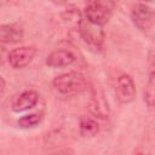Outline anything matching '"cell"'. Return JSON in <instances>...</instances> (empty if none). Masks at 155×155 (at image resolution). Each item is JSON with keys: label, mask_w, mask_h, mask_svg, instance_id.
Here are the masks:
<instances>
[{"label": "cell", "mask_w": 155, "mask_h": 155, "mask_svg": "<svg viewBox=\"0 0 155 155\" xmlns=\"http://www.w3.org/2000/svg\"><path fill=\"white\" fill-rule=\"evenodd\" d=\"M76 57L70 50L65 48H58L52 51L47 58H46V64L51 68H64L75 62Z\"/></svg>", "instance_id": "obj_9"}, {"label": "cell", "mask_w": 155, "mask_h": 155, "mask_svg": "<svg viewBox=\"0 0 155 155\" xmlns=\"http://www.w3.org/2000/svg\"><path fill=\"white\" fill-rule=\"evenodd\" d=\"M23 39V29L16 24H2L0 27V40L2 44H15Z\"/></svg>", "instance_id": "obj_10"}, {"label": "cell", "mask_w": 155, "mask_h": 155, "mask_svg": "<svg viewBox=\"0 0 155 155\" xmlns=\"http://www.w3.org/2000/svg\"><path fill=\"white\" fill-rule=\"evenodd\" d=\"M63 19L67 25L71 27V28H75L79 30L84 18L81 16V12L78 10V8H67L64 12H63Z\"/></svg>", "instance_id": "obj_13"}, {"label": "cell", "mask_w": 155, "mask_h": 155, "mask_svg": "<svg viewBox=\"0 0 155 155\" xmlns=\"http://www.w3.org/2000/svg\"><path fill=\"white\" fill-rule=\"evenodd\" d=\"M0 84H1V94H4V92H5V80H4V78H0Z\"/></svg>", "instance_id": "obj_16"}, {"label": "cell", "mask_w": 155, "mask_h": 155, "mask_svg": "<svg viewBox=\"0 0 155 155\" xmlns=\"http://www.w3.org/2000/svg\"><path fill=\"white\" fill-rule=\"evenodd\" d=\"M116 98L122 104L131 103L136 97V84L131 75L122 74L117 78L116 87H115Z\"/></svg>", "instance_id": "obj_4"}, {"label": "cell", "mask_w": 155, "mask_h": 155, "mask_svg": "<svg viewBox=\"0 0 155 155\" xmlns=\"http://www.w3.org/2000/svg\"><path fill=\"white\" fill-rule=\"evenodd\" d=\"M42 116L41 114H38V113H33V114H27L22 117L18 119L17 124L19 127L22 128H30V127H34L36 126L40 121H41Z\"/></svg>", "instance_id": "obj_14"}, {"label": "cell", "mask_w": 155, "mask_h": 155, "mask_svg": "<svg viewBox=\"0 0 155 155\" xmlns=\"http://www.w3.org/2000/svg\"><path fill=\"white\" fill-rule=\"evenodd\" d=\"M134 155H142V154H134Z\"/></svg>", "instance_id": "obj_17"}, {"label": "cell", "mask_w": 155, "mask_h": 155, "mask_svg": "<svg viewBox=\"0 0 155 155\" xmlns=\"http://www.w3.org/2000/svg\"><path fill=\"white\" fill-rule=\"evenodd\" d=\"M114 7H115V2L113 1H107V0L91 1L85 7V19L102 27L109 22Z\"/></svg>", "instance_id": "obj_2"}, {"label": "cell", "mask_w": 155, "mask_h": 155, "mask_svg": "<svg viewBox=\"0 0 155 155\" xmlns=\"http://www.w3.org/2000/svg\"><path fill=\"white\" fill-rule=\"evenodd\" d=\"M149 65H150V70L155 71V50H151L149 52Z\"/></svg>", "instance_id": "obj_15"}, {"label": "cell", "mask_w": 155, "mask_h": 155, "mask_svg": "<svg viewBox=\"0 0 155 155\" xmlns=\"http://www.w3.org/2000/svg\"><path fill=\"white\" fill-rule=\"evenodd\" d=\"M53 87L62 94L75 96L88 90V81L78 71H69L61 74L53 79Z\"/></svg>", "instance_id": "obj_1"}, {"label": "cell", "mask_w": 155, "mask_h": 155, "mask_svg": "<svg viewBox=\"0 0 155 155\" xmlns=\"http://www.w3.org/2000/svg\"><path fill=\"white\" fill-rule=\"evenodd\" d=\"M88 109L92 115H94L98 119L105 120L110 115V107L109 103L104 96V93L101 90L93 88L91 92L90 102H88Z\"/></svg>", "instance_id": "obj_5"}, {"label": "cell", "mask_w": 155, "mask_h": 155, "mask_svg": "<svg viewBox=\"0 0 155 155\" xmlns=\"http://www.w3.org/2000/svg\"><path fill=\"white\" fill-rule=\"evenodd\" d=\"M144 102L149 108L155 107V71L150 70L145 91H144Z\"/></svg>", "instance_id": "obj_12"}, {"label": "cell", "mask_w": 155, "mask_h": 155, "mask_svg": "<svg viewBox=\"0 0 155 155\" xmlns=\"http://www.w3.org/2000/svg\"><path fill=\"white\" fill-rule=\"evenodd\" d=\"M131 18L134 25L143 31L149 30L154 24V12L149 6L144 4H137L133 7L131 12Z\"/></svg>", "instance_id": "obj_7"}, {"label": "cell", "mask_w": 155, "mask_h": 155, "mask_svg": "<svg viewBox=\"0 0 155 155\" xmlns=\"http://www.w3.org/2000/svg\"><path fill=\"white\" fill-rule=\"evenodd\" d=\"M39 101V94L35 91H23L22 93L13 97L11 101V109L15 113H22L28 109H31L36 105Z\"/></svg>", "instance_id": "obj_8"}, {"label": "cell", "mask_w": 155, "mask_h": 155, "mask_svg": "<svg viewBox=\"0 0 155 155\" xmlns=\"http://www.w3.org/2000/svg\"><path fill=\"white\" fill-rule=\"evenodd\" d=\"M79 34L82 41L93 51H99L104 44V31L101 25L93 24L87 19H84L80 28Z\"/></svg>", "instance_id": "obj_3"}, {"label": "cell", "mask_w": 155, "mask_h": 155, "mask_svg": "<svg viewBox=\"0 0 155 155\" xmlns=\"http://www.w3.org/2000/svg\"><path fill=\"white\" fill-rule=\"evenodd\" d=\"M79 127H80V134L82 137H94L99 132L98 122L94 119L87 116H82L80 119Z\"/></svg>", "instance_id": "obj_11"}, {"label": "cell", "mask_w": 155, "mask_h": 155, "mask_svg": "<svg viewBox=\"0 0 155 155\" xmlns=\"http://www.w3.org/2000/svg\"><path fill=\"white\" fill-rule=\"evenodd\" d=\"M35 53H36V48L34 46H21L10 51L7 61L12 68L21 69L28 65L33 61Z\"/></svg>", "instance_id": "obj_6"}]
</instances>
